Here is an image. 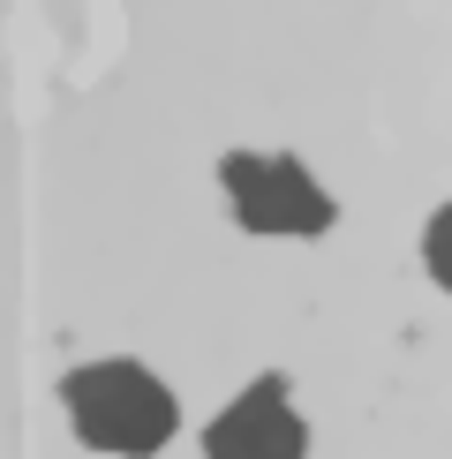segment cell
<instances>
[{
    "label": "cell",
    "instance_id": "cell-3",
    "mask_svg": "<svg viewBox=\"0 0 452 459\" xmlns=\"http://www.w3.org/2000/svg\"><path fill=\"white\" fill-rule=\"evenodd\" d=\"M204 452L212 459H309V429H301V414L287 399V377L264 369L256 385L204 429Z\"/></svg>",
    "mask_w": 452,
    "mask_h": 459
},
{
    "label": "cell",
    "instance_id": "cell-4",
    "mask_svg": "<svg viewBox=\"0 0 452 459\" xmlns=\"http://www.w3.org/2000/svg\"><path fill=\"white\" fill-rule=\"evenodd\" d=\"M422 256H430V279H438L445 294H452V204H445L438 219H430V234H422Z\"/></svg>",
    "mask_w": 452,
    "mask_h": 459
},
{
    "label": "cell",
    "instance_id": "cell-2",
    "mask_svg": "<svg viewBox=\"0 0 452 459\" xmlns=\"http://www.w3.org/2000/svg\"><path fill=\"white\" fill-rule=\"evenodd\" d=\"M219 188L234 204V219L249 234H325L332 226V196L309 181L301 159H264V151H226L219 159Z\"/></svg>",
    "mask_w": 452,
    "mask_h": 459
},
{
    "label": "cell",
    "instance_id": "cell-1",
    "mask_svg": "<svg viewBox=\"0 0 452 459\" xmlns=\"http://www.w3.org/2000/svg\"><path fill=\"white\" fill-rule=\"evenodd\" d=\"M61 407L75 437L91 452H121V459H151L174 437V392L143 369V361H83L61 377Z\"/></svg>",
    "mask_w": 452,
    "mask_h": 459
}]
</instances>
